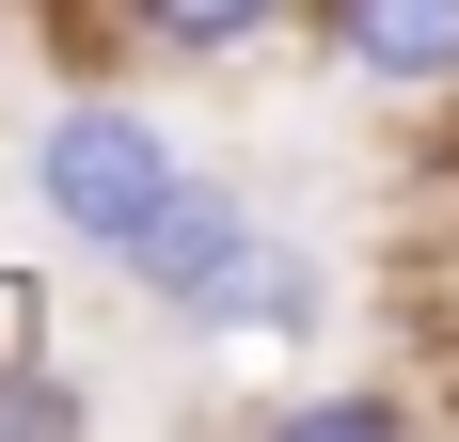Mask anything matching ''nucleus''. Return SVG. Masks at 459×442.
<instances>
[{
	"label": "nucleus",
	"mask_w": 459,
	"mask_h": 442,
	"mask_svg": "<svg viewBox=\"0 0 459 442\" xmlns=\"http://www.w3.org/2000/svg\"><path fill=\"white\" fill-rule=\"evenodd\" d=\"M127 285L159 316H190V332H317V285L285 268V237L254 221V190H222V174H190L175 206L143 221V253H127Z\"/></svg>",
	"instance_id": "1"
},
{
	"label": "nucleus",
	"mask_w": 459,
	"mask_h": 442,
	"mask_svg": "<svg viewBox=\"0 0 459 442\" xmlns=\"http://www.w3.org/2000/svg\"><path fill=\"white\" fill-rule=\"evenodd\" d=\"M190 190V158H175V127L143 111V95H64L32 127V221L48 237H80L95 268H127L143 253V221Z\"/></svg>",
	"instance_id": "2"
},
{
	"label": "nucleus",
	"mask_w": 459,
	"mask_h": 442,
	"mask_svg": "<svg viewBox=\"0 0 459 442\" xmlns=\"http://www.w3.org/2000/svg\"><path fill=\"white\" fill-rule=\"evenodd\" d=\"M317 47L365 95H459V0H317Z\"/></svg>",
	"instance_id": "3"
},
{
	"label": "nucleus",
	"mask_w": 459,
	"mask_h": 442,
	"mask_svg": "<svg viewBox=\"0 0 459 442\" xmlns=\"http://www.w3.org/2000/svg\"><path fill=\"white\" fill-rule=\"evenodd\" d=\"M143 32L175 47V64H238V47H270L285 16H301V0H127Z\"/></svg>",
	"instance_id": "4"
},
{
	"label": "nucleus",
	"mask_w": 459,
	"mask_h": 442,
	"mask_svg": "<svg viewBox=\"0 0 459 442\" xmlns=\"http://www.w3.org/2000/svg\"><path fill=\"white\" fill-rule=\"evenodd\" d=\"M48 427H95V379L48 348H0V442H48Z\"/></svg>",
	"instance_id": "5"
},
{
	"label": "nucleus",
	"mask_w": 459,
	"mask_h": 442,
	"mask_svg": "<svg viewBox=\"0 0 459 442\" xmlns=\"http://www.w3.org/2000/svg\"><path fill=\"white\" fill-rule=\"evenodd\" d=\"M380 427H412L380 379H333V395H301V411H285V442H380Z\"/></svg>",
	"instance_id": "6"
}]
</instances>
